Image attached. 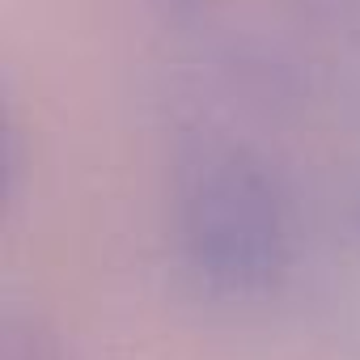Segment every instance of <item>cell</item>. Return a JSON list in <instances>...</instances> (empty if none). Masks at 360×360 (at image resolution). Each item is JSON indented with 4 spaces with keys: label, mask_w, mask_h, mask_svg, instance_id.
Segmentation results:
<instances>
[{
    "label": "cell",
    "mask_w": 360,
    "mask_h": 360,
    "mask_svg": "<svg viewBox=\"0 0 360 360\" xmlns=\"http://www.w3.org/2000/svg\"><path fill=\"white\" fill-rule=\"evenodd\" d=\"M169 242L200 297L267 305L301 267L305 204L267 148L204 131L169 174Z\"/></svg>",
    "instance_id": "obj_1"
},
{
    "label": "cell",
    "mask_w": 360,
    "mask_h": 360,
    "mask_svg": "<svg viewBox=\"0 0 360 360\" xmlns=\"http://www.w3.org/2000/svg\"><path fill=\"white\" fill-rule=\"evenodd\" d=\"M0 360H72L64 335L30 309H5L0 326Z\"/></svg>",
    "instance_id": "obj_2"
},
{
    "label": "cell",
    "mask_w": 360,
    "mask_h": 360,
    "mask_svg": "<svg viewBox=\"0 0 360 360\" xmlns=\"http://www.w3.org/2000/svg\"><path fill=\"white\" fill-rule=\"evenodd\" d=\"M343 229H347V242L360 250V174L352 178V187L343 195Z\"/></svg>",
    "instance_id": "obj_3"
}]
</instances>
